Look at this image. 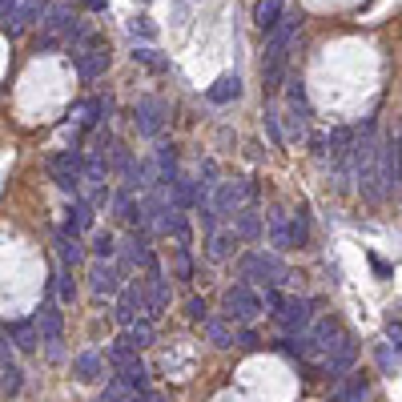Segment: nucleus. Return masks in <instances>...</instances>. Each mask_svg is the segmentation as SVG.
<instances>
[{"mask_svg":"<svg viewBox=\"0 0 402 402\" xmlns=\"http://www.w3.org/2000/svg\"><path fill=\"white\" fill-rule=\"evenodd\" d=\"M298 24H302V16L289 13L278 20L273 32H266V36H270V41H266V85H270V89H278L282 77H286V61H289L286 52H289V45H294V36H298Z\"/></svg>","mask_w":402,"mask_h":402,"instance_id":"nucleus-1","label":"nucleus"},{"mask_svg":"<svg viewBox=\"0 0 402 402\" xmlns=\"http://www.w3.org/2000/svg\"><path fill=\"white\" fill-rule=\"evenodd\" d=\"M374 173H378V189H382V197L402 185V137H399V141L390 137V141L378 149V157H374Z\"/></svg>","mask_w":402,"mask_h":402,"instance_id":"nucleus-2","label":"nucleus"},{"mask_svg":"<svg viewBox=\"0 0 402 402\" xmlns=\"http://www.w3.org/2000/svg\"><path fill=\"white\" fill-rule=\"evenodd\" d=\"M48 177H52L64 193H77L80 185H85V153H77V149L57 153V157L48 161Z\"/></svg>","mask_w":402,"mask_h":402,"instance_id":"nucleus-3","label":"nucleus"},{"mask_svg":"<svg viewBox=\"0 0 402 402\" xmlns=\"http://www.w3.org/2000/svg\"><path fill=\"white\" fill-rule=\"evenodd\" d=\"M241 278H245V282L282 286V282H286V266H282L278 254H245L241 257Z\"/></svg>","mask_w":402,"mask_h":402,"instance_id":"nucleus-4","label":"nucleus"},{"mask_svg":"<svg viewBox=\"0 0 402 402\" xmlns=\"http://www.w3.org/2000/svg\"><path fill=\"white\" fill-rule=\"evenodd\" d=\"M225 310H229V314H225L229 322H254L257 314H261V298H257L245 282H238V286L225 289Z\"/></svg>","mask_w":402,"mask_h":402,"instance_id":"nucleus-5","label":"nucleus"},{"mask_svg":"<svg viewBox=\"0 0 402 402\" xmlns=\"http://www.w3.org/2000/svg\"><path fill=\"white\" fill-rule=\"evenodd\" d=\"M213 197H209V206L217 209V217H229V213H238L245 201H250V185H241V181H225V185H213Z\"/></svg>","mask_w":402,"mask_h":402,"instance_id":"nucleus-6","label":"nucleus"},{"mask_svg":"<svg viewBox=\"0 0 402 402\" xmlns=\"http://www.w3.org/2000/svg\"><path fill=\"white\" fill-rule=\"evenodd\" d=\"M278 322L286 326L289 334H302L306 326L314 322V302H310V298H282V306H278Z\"/></svg>","mask_w":402,"mask_h":402,"instance_id":"nucleus-7","label":"nucleus"},{"mask_svg":"<svg viewBox=\"0 0 402 402\" xmlns=\"http://www.w3.org/2000/svg\"><path fill=\"white\" fill-rule=\"evenodd\" d=\"M141 310H149V294H145V286L133 282V286H125L121 294H117V322H121V326H133Z\"/></svg>","mask_w":402,"mask_h":402,"instance_id":"nucleus-8","label":"nucleus"},{"mask_svg":"<svg viewBox=\"0 0 402 402\" xmlns=\"http://www.w3.org/2000/svg\"><path fill=\"white\" fill-rule=\"evenodd\" d=\"M165 117H169L165 101H157V96H141V101H137V129H141L145 137H157L161 125H165Z\"/></svg>","mask_w":402,"mask_h":402,"instance_id":"nucleus-9","label":"nucleus"},{"mask_svg":"<svg viewBox=\"0 0 402 402\" xmlns=\"http://www.w3.org/2000/svg\"><path fill=\"white\" fill-rule=\"evenodd\" d=\"M89 282H93L96 298H113V294H121V270H117V266H109L105 257H96V261H93Z\"/></svg>","mask_w":402,"mask_h":402,"instance_id":"nucleus-10","label":"nucleus"},{"mask_svg":"<svg viewBox=\"0 0 402 402\" xmlns=\"http://www.w3.org/2000/svg\"><path fill=\"white\" fill-rule=\"evenodd\" d=\"M36 20H41V0H16V8L0 20V29L8 32V36H20V32L29 29V24H36Z\"/></svg>","mask_w":402,"mask_h":402,"instance_id":"nucleus-11","label":"nucleus"},{"mask_svg":"<svg viewBox=\"0 0 402 402\" xmlns=\"http://www.w3.org/2000/svg\"><path fill=\"white\" fill-rule=\"evenodd\" d=\"M354 358H358V346H354V338L342 334L334 346H330V354H326V374H330V378H342V374L354 366Z\"/></svg>","mask_w":402,"mask_h":402,"instance_id":"nucleus-12","label":"nucleus"},{"mask_svg":"<svg viewBox=\"0 0 402 402\" xmlns=\"http://www.w3.org/2000/svg\"><path fill=\"white\" fill-rule=\"evenodd\" d=\"M4 334H8V342H13L16 350H24V354H32L36 346H41V330H36V318H20V322H8L4 326Z\"/></svg>","mask_w":402,"mask_h":402,"instance_id":"nucleus-13","label":"nucleus"},{"mask_svg":"<svg viewBox=\"0 0 402 402\" xmlns=\"http://www.w3.org/2000/svg\"><path fill=\"white\" fill-rule=\"evenodd\" d=\"M36 330H41V338H45L48 346L61 342V310H57V302H45L36 310Z\"/></svg>","mask_w":402,"mask_h":402,"instance_id":"nucleus-14","label":"nucleus"},{"mask_svg":"<svg viewBox=\"0 0 402 402\" xmlns=\"http://www.w3.org/2000/svg\"><path fill=\"white\" fill-rule=\"evenodd\" d=\"M238 96H241V80L234 77V73L217 77V80L206 89V101H209V105H229V101H238Z\"/></svg>","mask_w":402,"mask_h":402,"instance_id":"nucleus-15","label":"nucleus"},{"mask_svg":"<svg viewBox=\"0 0 402 402\" xmlns=\"http://www.w3.org/2000/svg\"><path fill=\"white\" fill-rule=\"evenodd\" d=\"M234 234H238L241 241H257L261 238V213L250 206H241L238 213H234Z\"/></svg>","mask_w":402,"mask_h":402,"instance_id":"nucleus-16","label":"nucleus"},{"mask_svg":"<svg viewBox=\"0 0 402 402\" xmlns=\"http://www.w3.org/2000/svg\"><path fill=\"white\" fill-rule=\"evenodd\" d=\"M117 382H125L133 394L145 390V366H141V358H137V354H129V358L117 362Z\"/></svg>","mask_w":402,"mask_h":402,"instance_id":"nucleus-17","label":"nucleus"},{"mask_svg":"<svg viewBox=\"0 0 402 402\" xmlns=\"http://www.w3.org/2000/svg\"><path fill=\"white\" fill-rule=\"evenodd\" d=\"M41 29L48 32V36H57V32H73L77 29V16H73V8H64V4H52L45 13V24Z\"/></svg>","mask_w":402,"mask_h":402,"instance_id":"nucleus-18","label":"nucleus"},{"mask_svg":"<svg viewBox=\"0 0 402 402\" xmlns=\"http://www.w3.org/2000/svg\"><path fill=\"white\" fill-rule=\"evenodd\" d=\"M57 254H61V266H73V270L80 266L85 250H80V238L73 229H61V234H57Z\"/></svg>","mask_w":402,"mask_h":402,"instance_id":"nucleus-19","label":"nucleus"},{"mask_svg":"<svg viewBox=\"0 0 402 402\" xmlns=\"http://www.w3.org/2000/svg\"><path fill=\"white\" fill-rule=\"evenodd\" d=\"M73 374H77L80 382H96V378L105 374V362H101V354H93V350L77 354V358H73Z\"/></svg>","mask_w":402,"mask_h":402,"instance_id":"nucleus-20","label":"nucleus"},{"mask_svg":"<svg viewBox=\"0 0 402 402\" xmlns=\"http://www.w3.org/2000/svg\"><path fill=\"white\" fill-rule=\"evenodd\" d=\"M282 20V0H257L254 4V24L261 32H273Z\"/></svg>","mask_w":402,"mask_h":402,"instance_id":"nucleus-21","label":"nucleus"},{"mask_svg":"<svg viewBox=\"0 0 402 402\" xmlns=\"http://www.w3.org/2000/svg\"><path fill=\"white\" fill-rule=\"evenodd\" d=\"M266 225H270V234H273V250H289V217H286V209L273 206L270 217H266Z\"/></svg>","mask_w":402,"mask_h":402,"instance_id":"nucleus-22","label":"nucleus"},{"mask_svg":"<svg viewBox=\"0 0 402 402\" xmlns=\"http://www.w3.org/2000/svg\"><path fill=\"white\" fill-rule=\"evenodd\" d=\"M234 245H238L234 229H213L209 234V261H225V257L234 254Z\"/></svg>","mask_w":402,"mask_h":402,"instance_id":"nucleus-23","label":"nucleus"},{"mask_svg":"<svg viewBox=\"0 0 402 402\" xmlns=\"http://www.w3.org/2000/svg\"><path fill=\"white\" fill-rule=\"evenodd\" d=\"M64 229H73V234H85V229H93V201H73L69 206V225Z\"/></svg>","mask_w":402,"mask_h":402,"instance_id":"nucleus-24","label":"nucleus"},{"mask_svg":"<svg viewBox=\"0 0 402 402\" xmlns=\"http://www.w3.org/2000/svg\"><path fill=\"white\" fill-rule=\"evenodd\" d=\"M20 378H24L20 366H16V362H4V366H0V394H8V399L20 394Z\"/></svg>","mask_w":402,"mask_h":402,"instance_id":"nucleus-25","label":"nucleus"},{"mask_svg":"<svg viewBox=\"0 0 402 402\" xmlns=\"http://www.w3.org/2000/svg\"><path fill=\"white\" fill-rule=\"evenodd\" d=\"M121 342H125L129 350H145V346L153 342V330H149V322H141V326H129L125 334H121Z\"/></svg>","mask_w":402,"mask_h":402,"instance_id":"nucleus-26","label":"nucleus"},{"mask_svg":"<svg viewBox=\"0 0 402 402\" xmlns=\"http://www.w3.org/2000/svg\"><path fill=\"white\" fill-rule=\"evenodd\" d=\"M286 105L298 117H310V101H306V85L302 80H289V93H286Z\"/></svg>","mask_w":402,"mask_h":402,"instance_id":"nucleus-27","label":"nucleus"},{"mask_svg":"<svg viewBox=\"0 0 402 402\" xmlns=\"http://www.w3.org/2000/svg\"><path fill=\"white\" fill-rule=\"evenodd\" d=\"M306 238H310V229H306V213L298 209V213L289 217V245H306Z\"/></svg>","mask_w":402,"mask_h":402,"instance_id":"nucleus-28","label":"nucleus"},{"mask_svg":"<svg viewBox=\"0 0 402 402\" xmlns=\"http://www.w3.org/2000/svg\"><path fill=\"white\" fill-rule=\"evenodd\" d=\"M57 289H61V302H73V298H77V286H73V266H61V273H57Z\"/></svg>","mask_w":402,"mask_h":402,"instance_id":"nucleus-29","label":"nucleus"},{"mask_svg":"<svg viewBox=\"0 0 402 402\" xmlns=\"http://www.w3.org/2000/svg\"><path fill=\"white\" fill-rule=\"evenodd\" d=\"M362 399H366V378H354L346 390H338L334 394V402H362Z\"/></svg>","mask_w":402,"mask_h":402,"instance_id":"nucleus-30","label":"nucleus"},{"mask_svg":"<svg viewBox=\"0 0 402 402\" xmlns=\"http://www.w3.org/2000/svg\"><path fill=\"white\" fill-rule=\"evenodd\" d=\"M133 61L149 64L153 73H169V61H157V52H153V48H133Z\"/></svg>","mask_w":402,"mask_h":402,"instance_id":"nucleus-31","label":"nucleus"},{"mask_svg":"<svg viewBox=\"0 0 402 402\" xmlns=\"http://www.w3.org/2000/svg\"><path fill=\"white\" fill-rule=\"evenodd\" d=\"M129 32H133V36H145V41H153V36H157V24H153L149 16H133V20H129Z\"/></svg>","mask_w":402,"mask_h":402,"instance_id":"nucleus-32","label":"nucleus"},{"mask_svg":"<svg viewBox=\"0 0 402 402\" xmlns=\"http://www.w3.org/2000/svg\"><path fill=\"white\" fill-rule=\"evenodd\" d=\"M93 254L109 261V257L117 254V238H113V234H96V238H93Z\"/></svg>","mask_w":402,"mask_h":402,"instance_id":"nucleus-33","label":"nucleus"},{"mask_svg":"<svg viewBox=\"0 0 402 402\" xmlns=\"http://www.w3.org/2000/svg\"><path fill=\"white\" fill-rule=\"evenodd\" d=\"M129 394H133V390H129L125 382H117V378H113V382L105 386V394H101V399H96V402H125Z\"/></svg>","mask_w":402,"mask_h":402,"instance_id":"nucleus-34","label":"nucleus"},{"mask_svg":"<svg viewBox=\"0 0 402 402\" xmlns=\"http://www.w3.org/2000/svg\"><path fill=\"white\" fill-rule=\"evenodd\" d=\"M206 330H209V338H213V342H217V346H234V338H229V330H225L222 322L206 318Z\"/></svg>","mask_w":402,"mask_h":402,"instance_id":"nucleus-35","label":"nucleus"},{"mask_svg":"<svg viewBox=\"0 0 402 402\" xmlns=\"http://www.w3.org/2000/svg\"><path fill=\"white\" fill-rule=\"evenodd\" d=\"M185 314H189L193 322H206L209 314H206V302H201V298H189V306H185Z\"/></svg>","mask_w":402,"mask_h":402,"instance_id":"nucleus-36","label":"nucleus"},{"mask_svg":"<svg viewBox=\"0 0 402 402\" xmlns=\"http://www.w3.org/2000/svg\"><path fill=\"white\" fill-rule=\"evenodd\" d=\"M386 338H390V342H394V350L402 354V322H394V318L386 322Z\"/></svg>","mask_w":402,"mask_h":402,"instance_id":"nucleus-37","label":"nucleus"},{"mask_svg":"<svg viewBox=\"0 0 402 402\" xmlns=\"http://www.w3.org/2000/svg\"><path fill=\"white\" fill-rule=\"evenodd\" d=\"M201 177H206V185L213 189L217 185V161H201Z\"/></svg>","mask_w":402,"mask_h":402,"instance_id":"nucleus-38","label":"nucleus"},{"mask_svg":"<svg viewBox=\"0 0 402 402\" xmlns=\"http://www.w3.org/2000/svg\"><path fill=\"white\" fill-rule=\"evenodd\" d=\"M266 133L273 137V145H286V141H282V129H278V117H273V113H266Z\"/></svg>","mask_w":402,"mask_h":402,"instance_id":"nucleus-39","label":"nucleus"},{"mask_svg":"<svg viewBox=\"0 0 402 402\" xmlns=\"http://www.w3.org/2000/svg\"><path fill=\"white\" fill-rule=\"evenodd\" d=\"M96 121H101V101H93V105H89V113H85V121H80V125H85V129H93Z\"/></svg>","mask_w":402,"mask_h":402,"instance_id":"nucleus-40","label":"nucleus"},{"mask_svg":"<svg viewBox=\"0 0 402 402\" xmlns=\"http://www.w3.org/2000/svg\"><path fill=\"white\" fill-rule=\"evenodd\" d=\"M261 306H270L273 314H278V306H282V294H278V286L266 289V298H261Z\"/></svg>","mask_w":402,"mask_h":402,"instance_id":"nucleus-41","label":"nucleus"},{"mask_svg":"<svg viewBox=\"0 0 402 402\" xmlns=\"http://www.w3.org/2000/svg\"><path fill=\"white\" fill-rule=\"evenodd\" d=\"M125 402H161V394L157 390H137V394H129Z\"/></svg>","mask_w":402,"mask_h":402,"instance_id":"nucleus-42","label":"nucleus"},{"mask_svg":"<svg viewBox=\"0 0 402 402\" xmlns=\"http://www.w3.org/2000/svg\"><path fill=\"white\" fill-rule=\"evenodd\" d=\"M4 362H13V358H8V334H0V366H4Z\"/></svg>","mask_w":402,"mask_h":402,"instance_id":"nucleus-43","label":"nucleus"},{"mask_svg":"<svg viewBox=\"0 0 402 402\" xmlns=\"http://www.w3.org/2000/svg\"><path fill=\"white\" fill-rule=\"evenodd\" d=\"M85 4H89V8H93V13H105V8H109V4H105V0H85Z\"/></svg>","mask_w":402,"mask_h":402,"instance_id":"nucleus-44","label":"nucleus"},{"mask_svg":"<svg viewBox=\"0 0 402 402\" xmlns=\"http://www.w3.org/2000/svg\"><path fill=\"white\" fill-rule=\"evenodd\" d=\"M141 4H149V0H141Z\"/></svg>","mask_w":402,"mask_h":402,"instance_id":"nucleus-45","label":"nucleus"}]
</instances>
